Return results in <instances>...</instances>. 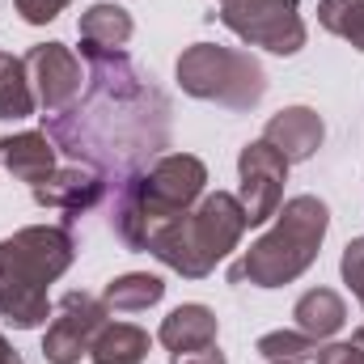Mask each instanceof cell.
<instances>
[{
  "label": "cell",
  "instance_id": "cell-1",
  "mask_svg": "<svg viewBox=\"0 0 364 364\" xmlns=\"http://www.w3.org/2000/svg\"><path fill=\"white\" fill-rule=\"evenodd\" d=\"M208 195V166L195 153H161L149 170H136L119 182L110 229L127 250H144V242L191 212Z\"/></svg>",
  "mask_w": 364,
  "mask_h": 364
},
{
  "label": "cell",
  "instance_id": "cell-2",
  "mask_svg": "<svg viewBox=\"0 0 364 364\" xmlns=\"http://www.w3.org/2000/svg\"><path fill=\"white\" fill-rule=\"evenodd\" d=\"M77 242L64 225H26L0 242V318L13 331H38L51 318L47 284L73 267Z\"/></svg>",
  "mask_w": 364,
  "mask_h": 364
},
{
  "label": "cell",
  "instance_id": "cell-3",
  "mask_svg": "<svg viewBox=\"0 0 364 364\" xmlns=\"http://www.w3.org/2000/svg\"><path fill=\"white\" fill-rule=\"evenodd\" d=\"M272 220V229L259 242H250V250H242V259L229 267V284L284 288L318 263L326 229H331V208L318 195L284 199Z\"/></svg>",
  "mask_w": 364,
  "mask_h": 364
},
{
  "label": "cell",
  "instance_id": "cell-4",
  "mask_svg": "<svg viewBox=\"0 0 364 364\" xmlns=\"http://www.w3.org/2000/svg\"><path fill=\"white\" fill-rule=\"evenodd\" d=\"M246 229H250V220H246L242 199L229 191H212L191 212H182L178 220L161 225L144 242V255H153L161 267L186 275V279H203L216 272L220 259H229L237 250Z\"/></svg>",
  "mask_w": 364,
  "mask_h": 364
},
{
  "label": "cell",
  "instance_id": "cell-5",
  "mask_svg": "<svg viewBox=\"0 0 364 364\" xmlns=\"http://www.w3.org/2000/svg\"><path fill=\"white\" fill-rule=\"evenodd\" d=\"M182 93L216 102L225 110H255L267 97V73L250 51L220 43H191L174 64Z\"/></svg>",
  "mask_w": 364,
  "mask_h": 364
},
{
  "label": "cell",
  "instance_id": "cell-6",
  "mask_svg": "<svg viewBox=\"0 0 364 364\" xmlns=\"http://www.w3.org/2000/svg\"><path fill=\"white\" fill-rule=\"evenodd\" d=\"M220 26L233 30L246 47H263L272 55H296L309 38L301 0H216Z\"/></svg>",
  "mask_w": 364,
  "mask_h": 364
},
{
  "label": "cell",
  "instance_id": "cell-7",
  "mask_svg": "<svg viewBox=\"0 0 364 364\" xmlns=\"http://www.w3.org/2000/svg\"><path fill=\"white\" fill-rule=\"evenodd\" d=\"M106 318H110L106 301H97L90 292H64L60 314L47 322V335H43L47 364H81V356H90L97 331L106 326Z\"/></svg>",
  "mask_w": 364,
  "mask_h": 364
},
{
  "label": "cell",
  "instance_id": "cell-8",
  "mask_svg": "<svg viewBox=\"0 0 364 364\" xmlns=\"http://www.w3.org/2000/svg\"><path fill=\"white\" fill-rule=\"evenodd\" d=\"M237 178H242V208H246V220L250 229L255 225H267L279 203H284V182H288V161L284 153H275L267 140H250L242 153H237Z\"/></svg>",
  "mask_w": 364,
  "mask_h": 364
},
{
  "label": "cell",
  "instance_id": "cell-9",
  "mask_svg": "<svg viewBox=\"0 0 364 364\" xmlns=\"http://www.w3.org/2000/svg\"><path fill=\"white\" fill-rule=\"evenodd\" d=\"M26 73H30V85L34 97L47 114H60L68 110L81 90H85V68H81V55L64 43H34L26 55Z\"/></svg>",
  "mask_w": 364,
  "mask_h": 364
},
{
  "label": "cell",
  "instance_id": "cell-10",
  "mask_svg": "<svg viewBox=\"0 0 364 364\" xmlns=\"http://www.w3.org/2000/svg\"><path fill=\"white\" fill-rule=\"evenodd\" d=\"M263 140L272 144L275 153H284L288 166H296V161H309V157L322 149L326 123H322V114L309 110V106H284V110H275L272 119H267Z\"/></svg>",
  "mask_w": 364,
  "mask_h": 364
},
{
  "label": "cell",
  "instance_id": "cell-11",
  "mask_svg": "<svg viewBox=\"0 0 364 364\" xmlns=\"http://www.w3.org/2000/svg\"><path fill=\"white\" fill-rule=\"evenodd\" d=\"M106 186H110L106 174H97L90 166H68V170H55L47 182H38L30 191H34L38 208H60V212L77 216V212H90L93 203H102Z\"/></svg>",
  "mask_w": 364,
  "mask_h": 364
},
{
  "label": "cell",
  "instance_id": "cell-12",
  "mask_svg": "<svg viewBox=\"0 0 364 364\" xmlns=\"http://www.w3.org/2000/svg\"><path fill=\"white\" fill-rule=\"evenodd\" d=\"M0 161L17 182L38 186L55 174V144L47 132H17V136L0 140Z\"/></svg>",
  "mask_w": 364,
  "mask_h": 364
},
{
  "label": "cell",
  "instance_id": "cell-13",
  "mask_svg": "<svg viewBox=\"0 0 364 364\" xmlns=\"http://www.w3.org/2000/svg\"><path fill=\"white\" fill-rule=\"evenodd\" d=\"M292 318H296V331H305L309 339L326 343V339H335L348 326V301L335 288H309V292L296 296Z\"/></svg>",
  "mask_w": 364,
  "mask_h": 364
},
{
  "label": "cell",
  "instance_id": "cell-14",
  "mask_svg": "<svg viewBox=\"0 0 364 364\" xmlns=\"http://www.w3.org/2000/svg\"><path fill=\"white\" fill-rule=\"evenodd\" d=\"M216 331H220V318H216L208 305L191 301V305L170 309V318L161 322L157 339H161V348H170V352H195V348L216 343Z\"/></svg>",
  "mask_w": 364,
  "mask_h": 364
},
{
  "label": "cell",
  "instance_id": "cell-15",
  "mask_svg": "<svg viewBox=\"0 0 364 364\" xmlns=\"http://www.w3.org/2000/svg\"><path fill=\"white\" fill-rule=\"evenodd\" d=\"M81 43L90 47H102V51H123L136 34V21L123 4H110V0H97L81 13Z\"/></svg>",
  "mask_w": 364,
  "mask_h": 364
},
{
  "label": "cell",
  "instance_id": "cell-16",
  "mask_svg": "<svg viewBox=\"0 0 364 364\" xmlns=\"http://www.w3.org/2000/svg\"><path fill=\"white\" fill-rule=\"evenodd\" d=\"M149 348H153V339H149L144 326H136V322H106L97 331V339H93L90 360L93 364H140L149 356Z\"/></svg>",
  "mask_w": 364,
  "mask_h": 364
},
{
  "label": "cell",
  "instance_id": "cell-17",
  "mask_svg": "<svg viewBox=\"0 0 364 364\" xmlns=\"http://www.w3.org/2000/svg\"><path fill=\"white\" fill-rule=\"evenodd\" d=\"M166 296V279L161 275H149V272H127V275H114L102 292L106 309L114 314H140V309H153L157 301Z\"/></svg>",
  "mask_w": 364,
  "mask_h": 364
},
{
  "label": "cell",
  "instance_id": "cell-18",
  "mask_svg": "<svg viewBox=\"0 0 364 364\" xmlns=\"http://www.w3.org/2000/svg\"><path fill=\"white\" fill-rule=\"evenodd\" d=\"M38 106L26 60L17 55H0V119H30Z\"/></svg>",
  "mask_w": 364,
  "mask_h": 364
},
{
  "label": "cell",
  "instance_id": "cell-19",
  "mask_svg": "<svg viewBox=\"0 0 364 364\" xmlns=\"http://www.w3.org/2000/svg\"><path fill=\"white\" fill-rule=\"evenodd\" d=\"M318 26L364 51V0H318Z\"/></svg>",
  "mask_w": 364,
  "mask_h": 364
},
{
  "label": "cell",
  "instance_id": "cell-20",
  "mask_svg": "<svg viewBox=\"0 0 364 364\" xmlns=\"http://www.w3.org/2000/svg\"><path fill=\"white\" fill-rule=\"evenodd\" d=\"M255 352L267 364H309L318 356V339H309L305 331H267Z\"/></svg>",
  "mask_w": 364,
  "mask_h": 364
},
{
  "label": "cell",
  "instance_id": "cell-21",
  "mask_svg": "<svg viewBox=\"0 0 364 364\" xmlns=\"http://www.w3.org/2000/svg\"><path fill=\"white\" fill-rule=\"evenodd\" d=\"M68 4H73V0H13V9H17V17H21L26 26H47V21H55Z\"/></svg>",
  "mask_w": 364,
  "mask_h": 364
},
{
  "label": "cell",
  "instance_id": "cell-22",
  "mask_svg": "<svg viewBox=\"0 0 364 364\" xmlns=\"http://www.w3.org/2000/svg\"><path fill=\"white\" fill-rule=\"evenodd\" d=\"M339 272H343V284L360 296L364 292V237H352L343 246V259H339Z\"/></svg>",
  "mask_w": 364,
  "mask_h": 364
},
{
  "label": "cell",
  "instance_id": "cell-23",
  "mask_svg": "<svg viewBox=\"0 0 364 364\" xmlns=\"http://www.w3.org/2000/svg\"><path fill=\"white\" fill-rule=\"evenodd\" d=\"M318 364H364V343L348 339V343H318Z\"/></svg>",
  "mask_w": 364,
  "mask_h": 364
},
{
  "label": "cell",
  "instance_id": "cell-24",
  "mask_svg": "<svg viewBox=\"0 0 364 364\" xmlns=\"http://www.w3.org/2000/svg\"><path fill=\"white\" fill-rule=\"evenodd\" d=\"M170 364H229V360L216 343H208V348H195V352H170Z\"/></svg>",
  "mask_w": 364,
  "mask_h": 364
},
{
  "label": "cell",
  "instance_id": "cell-25",
  "mask_svg": "<svg viewBox=\"0 0 364 364\" xmlns=\"http://www.w3.org/2000/svg\"><path fill=\"white\" fill-rule=\"evenodd\" d=\"M0 364H26V360H21V352H17L4 335H0Z\"/></svg>",
  "mask_w": 364,
  "mask_h": 364
},
{
  "label": "cell",
  "instance_id": "cell-26",
  "mask_svg": "<svg viewBox=\"0 0 364 364\" xmlns=\"http://www.w3.org/2000/svg\"><path fill=\"white\" fill-rule=\"evenodd\" d=\"M352 339H356V343H364V326H360V331H356V335H352Z\"/></svg>",
  "mask_w": 364,
  "mask_h": 364
},
{
  "label": "cell",
  "instance_id": "cell-27",
  "mask_svg": "<svg viewBox=\"0 0 364 364\" xmlns=\"http://www.w3.org/2000/svg\"><path fill=\"white\" fill-rule=\"evenodd\" d=\"M0 55H4V51H0Z\"/></svg>",
  "mask_w": 364,
  "mask_h": 364
}]
</instances>
